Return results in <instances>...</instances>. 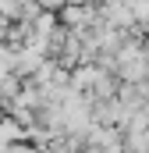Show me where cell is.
<instances>
[{
  "mask_svg": "<svg viewBox=\"0 0 149 153\" xmlns=\"http://www.w3.org/2000/svg\"><path fill=\"white\" fill-rule=\"evenodd\" d=\"M117 71H121V78H128L131 85H139L142 78L149 75V53L142 50V46H121V53H117Z\"/></svg>",
  "mask_w": 149,
  "mask_h": 153,
  "instance_id": "cell-1",
  "label": "cell"
},
{
  "mask_svg": "<svg viewBox=\"0 0 149 153\" xmlns=\"http://www.w3.org/2000/svg\"><path fill=\"white\" fill-rule=\"evenodd\" d=\"M64 22L68 25H89V22H96V11H89V7H68Z\"/></svg>",
  "mask_w": 149,
  "mask_h": 153,
  "instance_id": "cell-2",
  "label": "cell"
},
{
  "mask_svg": "<svg viewBox=\"0 0 149 153\" xmlns=\"http://www.w3.org/2000/svg\"><path fill=\"white\" fill-rule=\"evenodd\" d=\"M39 7H46V11H57V7H64L68 0H36Z\"/></svg>",
  "mask_w": 149,
  "mask_h": 153,
  "instance_id": "cell-3",
  "label": "cell"
}]
</instances>
